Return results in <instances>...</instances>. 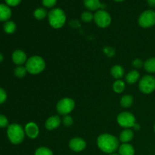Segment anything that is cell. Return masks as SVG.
Masks as SVG:
<instances>
[{
  "instance_id": "cell-1",
  "label": "cell",
  "mask_w": 155,
  "mask_h": 155,
  "mask_svg": "<svg viewBox=\"0 0 155 155\" xmlns=\"http://www.w3.org/2000/svg\"><path fill=\"white\" fill-rule=\"evenodd\" d=\"M98 148L106 154H112L118 150L120 146L119 139L109 133L101 134L97 139Z\"/></svg>"
},
{
  "instance_id": "cell-2",
  "label": "cell",
  "mask_w": 155,
  "mask_h": 155,
  "mask_svg": "<svg viewBox=\"0 0 155 155\" xmlns=\"http://www.w3.org/2000/svg\"><path fill=\"white\" fill-rule=\"evenodd\" d=\"M48 21L52 28L60 29L66 23V14L60 8H53L48 13Z\"/></svg>"
},
{
  "instance_id": "cell-3",
  "label": "cell",
  "mask_w": 155,
  "mask_h": 155,
  "mask_svg": "<svg viewBox=\"0 0 155 155\" xmlns=\"http://www.w3.org/2000/svg\"><path fill=\"white\" fill-rule=\"evenodd\" d=\"M25 131L22 126L18 124H10L7 127V136L11 143L14 145L21 144L25 137Z\"/></svg>"
},
{
  "instance_id": "cell-4",
  "label": "cell",
  "mask_w": 155,
  "mask_h": 155,
  "mask_svg": "<svg viewBox=\"0 0 155 155\" xmlns=\"http://www.w3.org/2000/svg\"><path fill=\"white\" fill-rule=\"evenodd\" d=\"M25 67L29 74L36 75L43 72L45 68V61L39 55H33L27 59Z\"/></svg>"
},
{
  "instance_id": "cell-5",
  "label": "cell",
  "mask_w": 155,
  "mask_h": 155,
  "mask_svg": "<svg viewBox=\"0 0 155 155\" xmlns=\"http://www.w3.org/2000/svg\"><path fill=\"white\" fill-rule=\"evenodd\" d=\"M75 107V101L71 98H64L58 101L56 110L59 114L66 116L74 110Z\"/></svg>"
},
{
  "instance_id": "cell-6",
  "label": "cell",
  "mask_w": 155,
  "mask_h": 155,
  "mask_svg": "<svg viewBox=\"0 0 155 155\" xmlns=\"http://www.w3.org/2000/svg\"><path fill=\"white\" fill-rule=\"evenodd\" d=\"M117 121L119 126L124 129H131L136 124V120L134 114L129 111H123L117 115Z\"/></svg>"
},
{
  "instance_id": "cell-7",
  "label": "cell",
  "mask_w": 155,
  "mask_h": 155,
  "mask_svg": "<svg viewBox=\"0 0 155 155\" xmlns=\"http://www.w3.org/2000/svg\"><path fill=\"white\" fill-rule=\"evenodd\" d=\"M139 89L142 93L150 94L155 90V77L151 75H145L140 79Z\"/></svg>"
},
{
  "instance_id": "cell-8",
  "label": "cell",
  "mask_w": 155,
  "mask_h": 155,
  "mask_svg": "<svg viewBox=\"0 0 155 155\" xmlns=\"http://www.w3.org/2000/svg\"><path fill=\"white\" fill-rule=\"evenodd\" d=\"M94 21L101 28H106L108 26H110L111 23V17L110 14L106 12L104 9H100L96 11L94 14Z\"/></svg>"
},
{
  "instance_id": "cell-9",
  "label": "cell",
  "mask_w": 155,
  "mask_h": 155,
  "mask_svg": "<svg viewBox=\"0 0 155 155\" xmlns=\"http://www.w3.org/2000/svg\"><path fill=\"white\" fill-rule=\"evenodd\" d=\"M138 22L140 27L143 28H149L155 25V12L153 10H146L139 16Z\"/></svg>"
},
{
  "instance_id": "cell-10",
  "label": "cell",
  "mask_w": 155,
  "mask_h": 155,
  "mask_svg": "<svg viewBox=\"0 0 155 155\" xmlns=\"http://www.w3.org/2000/svg\"><path fill=\"white\" fill-rule=\"evenodd\" d=\"M69 147L72 151L75 152H80L86 148V142L82 138L74 137L70 140Z\"/></svg>"
},
{
  "instance_id": "cell-11",
  "label": "cell",
  "mask_w": 155,
  "mask_h": 155,
  "mask_svg": "<svg viewBox=\"0 0 155 155\" xmlns=\"http://www.w3.org/2000/svg\"><path fill=\"white\" fill-rule=\"evenodd\" d=\"M24 131L27 137L34 139L38 137L39 134V128L37 124L34 122H29L24 127Z\"/></svg>"
},
{
  "instance_id": "cell-12",
  "label": "cell",
  "mask_w": 155,
  "mask_h": 155,
  "mask_svg": "<svg viewBox=\"0 0 155 155\" xmlns=\"http://www.w3.org/2000/svg\"><path fill=\"white\" fill-rule=\"evenodd\" d=\"M12 59L14 64L18 66H21L24 64H26L28 58H27L26 53L23 50L17 49L12 53Z\"/></svg>"
},
{
  "instance_id": "cell-13",
  "label": "cell",
  "mask_w": 155,
  "mask_h": 155,
  "mask_svg": "<svg viewBox=\"0 0 155 155\" xmlns=\"http://www.w3.org/2000/svg\"><path fill=\"white\" fill-rule=\"evenodd\" d=\"M61 120L60 117L58 115H54V116H51L46 120L45 124V127L46 130H54L58 128L59 126L61 125Z\"/></svg>"
},
{
  "instance_id": "cell-14",
  "label": "cell",
  "mask_w": 155,
  "mask_h": 155,
  "mask_svg": "<svg viewBox=\"0 0 155 155\" xmlns=\"http://www.w3.org/2000/svg\"><path fill=\"white\" fill-rule=\"evenodd\" d=\"M12 17V10L8 5L5 4H0V21H8Z\"/></svg>"
},
{
  "instance_id": "cell-15",
  "label": "cell",
  "mask_w": 155,
  "mask_h": 155,
  "mask_svg": "<svg viewBox=\"0 0 155 155\" xmlns=\"http://www.w3.org/2000/svg\"><path fill=\"white\" fill-rule=\"evenodd\" d=\"M134 137V133L131 129H125L123 130L120 134L119 140L122 143H129L130 141L133 140Z\"/></svg>"
},
{
  "instance_id": "cell-16",
  "label": "cell",
  "mask_w": 155,
  "mask_h": 155,
  "mask_svg": "<svg viewBox=\"0 0 155 155\" xmlns=\"http://www.w3.org/2000/svg\"><path fill=\"white\" fill-rule=\"evenodd\" d=\"M120 155H134L135 148L130 143H123L118 148Z\"/></svg>"
},
{
  "instance_id": "cell-17",
  "label": "cell",
  "mask_w": 155,
  "mask_h": 155,
  "mask_svg": "<svg viewBox=\"0 0 155 155\" xmlns=\"http://www.w3.org/2000/svg\"><path fill=\"white\" fill-rule=\"evenodd\" d=\"M124 74H125V71L121 65H114L110 69V74L116 80H121V78L124 76Z\"/></svg>"
},
{
  "instance_id": "cell-18",
  "label": "cell",
  "mask_w": 155,
  "mask_h": 155,
  "mask_svg": "<svg viewBox=\"0 0 155 155\" xmlns=\"http://www.w3.org/2000/svg\"><path fill=\"white\" fill-rule=\"evenodd\" d=\"M83 5L89 11H98L101 7L99 0H83Z\"/></svg>"
},
{
  "instance_id": "cell-19",
  "label": "cell",
  "mask_w": 155,
  "mask_h": 155,
  "mask_svg": "<svg viewBox=\"0 0 155 155\" xmlns=\"http://www.w3.org/2000/svg\"><path fill=\"white\" fill-rule=\"evenodd\" d=\"M140 78V74L136 70H133L126 75V81L129 84H134Z\"/></svg>"
},
{
  "instance_id": "cell-20",
  "label": "cell",
  "mask_w": 155,
  "mask_h": 155,
  "mask_svg": "<svg viewBox=\"0 0 155 155\" xmlns=\"http://www.w3.org/2000/svg\"><path fill=\"white\" fill-rule=\"evenodd\" d=\"M144 68L147 72L150 74L155 73V58H151L145 61L144 63Z\"/></svg>"
},
{
  "instance_id": "cell-21",
  "label": "cell",
  "mask_w": 155,
  "mask_h": 155,
  "mask_svg": "<svg viewBox=\"0 0 155 155\" xmlns=\"http://www.w3.org/2000/svg\"><path fill=\"white\" fill-rule=\"evenodd\" d=\"M133 97L131 95H124V96H122V98H120V105L123 107H130V106H132V104H133Z\"/></svg>"
},
{
  "instance_id": "cell-22",
  "label": "cell",
  "mask_w": 155,
  "mask_h": 155,
  "mask_svg": "<svg viewBox=\"0 0 155 155\" xmlns=\"http://www.w3.org/2000/svg\"><path fill=\"white\" fill-rule=\"evenodd\" d=\"M17 26L15 23L12 21H8L5 22L4 25H3V30L8 34H12V33H15L16 30Z\"/></svg>"
},
{
  "instance_id": "cell-23",
  "label": "cell",
  "mask_w": 155,
  "mask_h": 155,
  "mask_svg": "<svg viewBox=\"0 0 155 155\" xmlns=\"http://www.w3.org/2000/svg\"><path fill=\"white\" fill-rule=\"evenodd\" d=\"M126 84L122 80H116V81L113 83V90L116 93H122L125 90Z\"/></svg>"
},
{
  "instance_id": "cell-24",
  "label": "cell",
  "mask_w": 155,
  "mask_h": 155,
  "mask_svg": "<svg viewBox=\"0 0 155 155\" xmlns=\"http://www.w3.org/2000/svg\"><path fill=\"white\" fill-rule=\"evenodd\" d=\"M47 15H48L47 11L43 8H37L33 12V16L36 19L39 20V21L43 20L44 18H46Z\"/></svg>"
},
{
  "instance_id": "cell-25",
  "label": "cell",
  "mask_w": 155,
  "mask_h": 155,
  "mask_svg": "<svg viewBox=\"0 0 155 155\" xmlns=\"http://www.w3.org/2000/svg\"><path fill=\"white\" fill-rule=\"evenodd\" d=\"M27 73L28 72H27L26 67L22 66V65L16 67L15 71H14V74H15V77H18V78H24Z\"/></svg>"
},
{
  "instance_id": "cell-26",
  "label": "cell",
  "mask_w": 155,
  "mask_h": 155,
  "mask_svg": "<svg viewBox=\"0 0 155 155\" xmlns=\"http://www.w3.org/2000/svg\"><path fill=\"white\" fill-rule=\"evenodd\" d=\"M35 155H54L51 149L46 147H39L35 151Z\"/></svg>"
},
{
  "instance_id": "cell-27",
  "label": "cell",
  "mask_w": 155,
  "mask_h": 155,
  "mask_svg": "<svg viewBox=\"0 0 155 155\" xmlns=\"http://www.w3.org/2000/svg\"><path fill=\"white\" fill-rule=\"evenodd\" d=\"M81 19L83 22L89 23L94 20V15L90 12H84L82 13Z\"/></svg>"
},
{
  "instance_id": "cell-28",
  "label": "cell",
  "mask_w": 155,
  "mask_h": 155,
  "mask_svg": "<svg viewBox=\"0 0 155 155\" xmlns=\"http://www.w3.org/2000/svg\"><path fill=\"white\" fill-rule=\"evenodd\" d=\"M62 123H63L64 127H70L74 124V119L70 115H66V116H64L63 120H62Z\"/></svg>"
},
{
  "instance_id": "cell-29",
  "label": "cell",
  "mask_w": 155,
  "mask_h": 155,
  "mask_svg": "<svg viewBox=\"0 0 155 155\" xmlns=\"http://www.w3.org/2000/svg\"><path fill=\"white\" fill-rule=\"evenodd\" d=\"M42 3L44 7L51 8L54 7L57 3V0H42Z\"/></svg>"
},
{
  "instance_id": "cell-30",
  "label": "cell",
  "mask_w": 155,
  "mask_h": 155,
  "mask_svg": "<svg viewBox=\"0 0 155 155\" xmlns=\"http://www.w3.org/2000/svg\"><path fill=\"white\" fill-rule=\"evenodd\" d=\"M9 126L8 120L5 115L0 114V128H5Z\"/></svg>"
},
{
  "instance_id": "cell-31",
  "label": "cell",
  "mask_w": 155,
  "mask_h": 155,
  "mask_svg": "<svg viewBox=\"0 0 155 155\" xmlns=\"http://www.w3.org/2000/svg\"><path fill=\"white\" fill-rule=\"evenodd\" d=\"M7 99V93L2 88H0V104H3Z\"/></svg>"
},
{
  "instance_id": "cell-32",
  "label": "cell",
  "mask_w": 155,
  "mask_h": 155,
  "mask_svg": "<svg viewBox=\"0 0 155 155\" xmlns=\"http://www.w3.org/2000/svg\"><path fill=\"white\" fill-rule=\"evenodd\" d=\"M133 65L136 68H141L142 66L144 67V62L140 58H136L133 61Z\"/></svg>"
},
{
  "instance_id": "cell-33",
  "label": "cell",
  "mask_w": 155,
  "mask_h": 155,
  "mask_svg": "<svg viewBox=\"0 0 155 155\" xmlns=\"http://www.w3.org/2000/svg\"><path fill=\"white\" fill-rule=\"evenodd\" d=\"M6 2V5L8 6H17L21 3V0H5Z\"/></svg>"
},
{
  "instance_id": "cell-34",
  "label": "cell",
  "mask_w": 155,
  "mask_h": 155,
  "mask_svg": "<svg viewBox=\"0 0 155 155\" xmlns=\"http://www.w3.org/2000/svg\"><path fill=\"white\" fill-rule=\"evenodd\" d=\"M147 2L151 7H155V0H147Z\"/></svg>"
},
{
  "instance_id": "cell-35",
  "label": "cell",
  "mask_w": 155,
  "mask_h": 155,
  "mask_svg": "<svg viewBox=\"0 0 155 155\" xmlns=\"http://www.w3.org/2000/svg\"><path fill=\"white\" fill-rule=\"evenodd\" d=\"M140 125H139V124H136H136H135L134 126H133V130H140Z\"/></svg>"
},
{
  "instance_id": "cell-36",
  "label": "cell",
  "mask_w": 155,
  "mask_h": 155,
  "mask_svg": "<svg viewBox=\"0 0 155 155\" xmlns=\"http://www.w3.org/2000/svg\"><path fill=\"white\" fill-rule=\"evenodd\" d=\"M3 59H4V56H3V54L2 53H0V62L2 61Z\"/></svg>"
},
{
  "instance_id": "cell-37",
  "label": "cell",
  "mask_w": 155,
  "mask_h": 155,
  "mask_svg": "<svg viewBox=\"0 0 155 155\" xmlns=\"http://www.w3.org/2000/svg\"><path fill=\"white\" fill-rule=\"evenodd\" d=\"M114 1H115V2H123V1H124V0H114Z\"/></svg>"
},
{
  "instance_id": "cell-38",
  "label": "cell",
  "mask_w": 155,
  "mask_h": 155,
  "mask_svg": "<svg viewBox=\"0 0 155 155\" xmlns=\"http://www.w3.org/2000/svg\"><path fill=\"white\" fill-rule=\"evenodd\" d=\"M109 155H120L119 154H115V153H112V154H110Z\"/></svg>"
},
{
  "instance_id": "cell-39",
  "label": "cell",
  "mask_w": 155,
  "mask_h": 155,
  "mask_svg": "<svg viewBox=\"0 0 155 155\" xmlns=\"http://www.w3.org/2000/svg\"><path fill=\"white\" fill-rule=\"evenodd\" d=\"M154 132H155V125H154Z\"/></svg>"
}]
</instances>
